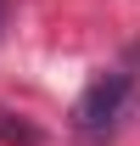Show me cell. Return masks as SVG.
<instances>
[{"instance_id": "2", "label": "cell", "mask_w": 140, "mask_h": 146, "mask_svg": "<svg viewBox=\"0 0 140 146\" xmlns=\"http://www.w3.org/2000/svg\"><path fill=\"white\" fill-rule=\"evenodd\" d=\"M0 141H6V146H39L45 135H39L34 124H22L17 112H6V107H0Z\"/></svg>"}, {"instance_id": "1", "label": "cell", "mask_w": 140, "mask_h": 146, "mask_svg": "<svg viewBox=\"0 0 140 146\" xmlns=\"http://www.w3.org/2000/svg\"><path fill=\"white\" fill-rule=\"evenodd\" d=\"M129 101H135V73L129 68H106L84 84V96L73 101V141L79 146H106L129 118Z\"/></svg>"}, {"instance_id": "3", "label": "cell", "mask_w": 140, "mask_h": 146, "mask_svg": "<svg viewBox=\"0 0 140 146\" xmlns=\"http://www.w3.org/2000/svg\"><path fill=\"white\" fill-rule=\"evenodd\" d=\"M6 28H11V0H0V39H6Z\"/></svg>"}]
</instances>
